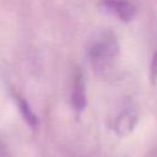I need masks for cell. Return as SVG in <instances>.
<instances>
[{"instance_id": "6", "label": "cell", "mask_w": 157, "mask_h": 157, "mask_svg": "<svg viewBox=\"0 0 157 157\" xmlns=\"http://www.w3.org/2000/svg\"><path fill=\"white\" fill-rule=\"evenodd\" d=\"M151 77L152 80H156L157 77V52L152 59V64H151Z\"/></svg>"}, {"instance_id": "3", "label": "cell", "mask_w": 157, "mask_h": 157, "mask_svg": "<svg viewBox=\"0 0 157 157\" xmlns=\"http://www.w3.org/2000/svg\"><path fill=\"white\" fill-rule=\"evenodd\" d=\"M71 103L74 109L77 113H81L87 104V94H86V83L85 77L81 70H77L74 77V86L71 93Z\"/></svg>"}, {"instance_id": "7", "label": "cell", "mask_w": 157, "mask_h": 157, "mask_svg": "<svg viewBox=\"0 0 157 157\" xmlns=\"http://www.w3.org/2000/svg\"><path fill=\"white\" fill-rule=\"evenodd\" d=\"M0 157H11L10 156V152L6 147V145L2 142V140L0 139Z\"/></svg>"}, {"instance_id": "2", "label": "cell", "mask_w": 157, "mask_h": 157, "mask_svg": "<svg viewBox=\"0 0 157 157\" xmlns=\"http://www.w3.org/2000/svg\"><path fill=\"white\" fill-rule=\"evenodd\" d=\"M136 124H137V112L132 107H126L119 113L118 118L115 119L114 130L118 135L125 136L134 130Z\"/></svg>"}, {"instance_id": "5", "label": "cell", "mask_w": 157, "mask_h": 157, "mask_svg": "<svg viewBox=\"0 0 157 157\" xmlns=\"http://www.w3.org/2000/svg\"><path fill=\"white\" fill-rule=\"evenodd\" d=\"M13 97H15L16 103L18 105V109H20L23 119L27 121V124L29 126H32V128H37V125H38V118L33 113V110L31 109V107L27 103V101L25 98H22L21 96H18V94H13Z\"/></svg>"}, {"instance_id": "4", "label": "cell", "mask_w": 157, "mask_h": 157, "mask_svg": "<svg viewBox=\"0 0 157 157\" xmlns=\"http://www.w3.org/2000/svg\"><path fill=\"white\" fill-rule=\"evenodd\" d=\"M103 5L121 21H130L135 16V7L128 0H103Z\"/></svg>"}, {"instance_id": "1", "label": "cell", "mask_w": 157, "mask_h": 157, "mask_svg": "<svg viewBox=\"0 0 157 157\" xmlns=\"http://www.w3.org/2000/svg\"><path fill=\"white\" fill-rule=\"evenodd\" d=\"M119 50L118 42L112 34H103L94 40L88 48V56L97 70H107L110 67Z\"/></svg>"}]
</instances>
